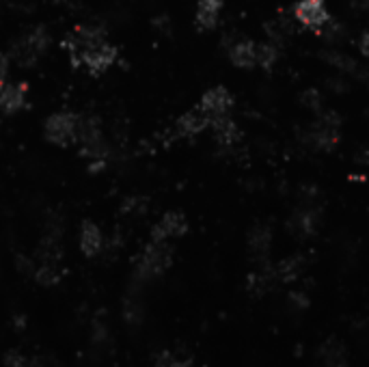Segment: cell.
Instances as JSON below:
<instances>
[{
	"label": "cell",
	"mask_w": 369,
	"mask_h": 367,
	"mask_svg": "<svg viewBox=\"0 0 369 367\" xmlns=\"http://www.w3.org/2000/svg\"><path fill=\"white\" fill-rule=\"evenodd\" d=\"M80 156L87 160V169L91 173H99L106 169L111 149L104 141V130L97 117H82L78 125V139Z\"/></svg>",
	"instance_id": "1"
},
{
	"label": "cell",
	"mask_w": 369,
	"mask_h": 367,
	"mask_svg": "<svg viewBox=\"0 0 369 367\" xmlns=\"http://www.w3.org/2000/svg\"><path fill=\"white\" fill-rule=\"evenodd\" d=\"M50 46H52L50 30L46 26H35L11 46L9 58L15 65H20V68H32V65H37L44 58Z\"/></svg>",
	"instance_id": "2"
},
{
	"label": "cell",
	"mask_w": 369,
	"mask_h": 367,
	"mask_svg": "<svg viewBox=\"0 0 369 367\" xmlns=\"http://www.w3.org/2000/svg\"><path fill=\"white\" fill-rule=\"evenodd\" d=\"M173 263V249L166 242H156L151 240L143 253L137 257V263H134V277L137 281H149L160 277L169 266Z\"/></svg>",
	"instance_id": "3"
},
{
	"label": "cell",
	"mask_w": 369,
	"mask_h": 367,
	"mask_svg": "<svg viewBox=\"0 0 369 367\" xmlns=\"http://www.w3.org/2000/svg\"><path fill=\"white\" fill-rule=\"evenodd\" d=\"M117 58H119L117 46L104 39V42H97V44L89 46L87 50H82L72 61V65H74V68L87 70L91 76H102L104 72H108L113 65L117 63Z\"/></svg>",
	"instance_id": "4"
},
{
	"label": "cell",
	"mask_w": 369,
	"mask_h": 367,
	"mask_svg": "<svg viewBox=\"0 0 369 367\" xmlns=\"http://www.w3.org/2000/svg\"><path fill=\"white\" fill-rule=\"evenodd\" d=\"M80 117L72 111H58L50 115L44 123V137L48 143L58 147H70L78 139Z\"/></svg>",
	"instance_id": "5"
},
{
	"label": "cell",
	"mask_w": 369,
	"mask_h": 367,
	"mask_svg": "<svg viewBox=\"0 0 369 367\" xmlns=\"http://www.w3.org/2000/svg\"><path fill=\"white\" fill-rule=\"evenodd\" d=\"M106 39V30L97 24H85L74 28L72 32H67L65 39H63V50L70 52V61H74L82 50H87L89 46L97 44V42H104Z\"/></svg>",
	"instance_id": "6"
},
{
	"label": "cell",
	"mask_w": 369,
	"mask_h": 367,
	"mask_svg": "<svg viewBox=\"0 0 369 367\" xmlns=\"http://www.w3.org/2000/svg\"><path fill=\"white\" fill-rule=\"evenodd\" d=\"M294 18L311 30H322L330 22V13L324 0H300L294 7Z\"/></svg>",
	"instance_id": "7"
},
{
	"label": "cell",
	"mask_w": 369,
	"mask_h": 367,
	"mask_svg": "<svg viewBox=\"0 0 369 367\" xmlns=\"http://www.w3.org/2000/svg\"><path fill=\"white\" fill-rule=\"evenodd\" d=\"M188 231V218L182 212H166L151 229V240L156 242H169L182 238Z\"/></svg>",
	"instance_id": "8"
},
{
	"label": "cell",
	"mask_w": 369,
	"mask_h": 367,
	"mask_svg": "<svg viewBox=\"0 0 369 367\" xmlns=\"http://www.w3.org/2000/svg\"><path fill=\"white\" fill-rule=\"evenodd\" d=\"M210 127V117L201 111L199 106L184 113L177 121H175V130H171L173 139H194L201 132H206Z\"/></svg>",
	"instance_id": "9"
},
{
	"label": "cell",
	"mask_w": 369,
	"mask_h": 367,
	"mask_svg": "<svg viewBox=\"0 0 369 367\" xmlns=\"http://www.w3.org/2000/svg\"><path fill=\"white\" fill-rule=\"evenodd\" d=\"M309 141L320 151H332L339 145V119H334V115H328V119H322L311 130Z\"/></svg>",
	"instance_id": "10"
},
{
	"label": "cell",
	"mask_w": 369,
	"mask_h": 367,
	"mask_svg": "<svg viewBox=\"0 0 369 367\" xmlns=\"http://www.w3.org/2000/svg\"><path fill=\"white\" fill-rule=\"evenodd\" d=\"M199 108L204 111L210 119L229 115L233 108V95L225 87H214V89L204 93V97H201V102H199Z\"/></svg>",
	"instance_id": "11"
},
{
	"label": "cell",
	"mask_w": 369,
	"mask_h": 367,
	"mask_svg": "<svg viewBox=\"0 0 369 367\" xmlns=\"http://www.w3.org/2000/svg\"><path fill=\"white\" fill-rule=\"evenodd\" d=\"M28 102V87L24 82H7L0 89V111L5 115L20 113Z\"/></svg>",
	"instance_id": "12"
},
{
	"label": "cell",
	"mask_w": 369,
	"mask_h": 367,
	"mask_svg": "<svg viewBox=\"0 0 369 367\" xmlns=\"http://www.w3.org/2000/svg\"><path fill=\"white\" fill-rule=\"evenodd\" d=\"M210 127H212V135L216 139V143L225 149L238 145L242 135H240V127L236 125V121H233L229 115H223V117H214L210 119Z\"/></svg>",
	"instance_id": "13"
},
{
	"label": "cell",
	"mask_w": 369,
	"mask_h": 367,
	"mask_svg": "<svg viewBox=\"0 0 369 367\" xmlns=\"http://www.w3.org/2000/svg\"><path fill=\"white\" fill-rule=\"evenodd\" d=\"M229 61L240 70H251L257 68L259 61V44L251 39H240L229 48Z\"/></svg>",
	"instance_id": "14"
},
{
	"label": "cell",
	"mask_w": 369,
	"mask_h": 367,
	"mask_svg": "<svg viewBox=\"0 0 369 367\" xmlns=\"http://www.w3.org/2000/svg\"><path fill=\"white\" fill-rule=\"evenodd\" d=\"M78 242H80V251L87 255V257H95L102 253L106 240H104V233L99 229L95 223L91 220H85L82 227H80V236H78Z\"/></svg>",
	"instance_id": "15"
},
{
	"label": "cell",
	"mask_w": 369,
	"mask_h": 367,
	"mask_svg": "<svg viewBox=\"0 0 369 367\" xmlns=\"http://www.w3.org/2000/svg\"><path fill=\"white\" fill-rule=\"evenodd\" d=\"M223 11V0H196L194 24L199 30H212L218 24Z\"/></svg>",
	"instance_id": "16"
},
{
	"label": "cell",
	"mask_w": 369,
	"mask_h": 367,
	"mask_svg": "<svg viewBox=\"0 0 369 367\" xmlns=\"http://www.w3.org/2000/svg\"><path fill=\"white\" fill-rule=\"evenodd\" d=\"M318 210L315 208H307V210H298L292 220H289V229L292 233H296L298 238H307V236H313L315 229H318Z\"/></svg>",
	"instance_id": "17"
},
{
	"label": "cell",
	"mask_w": 369,
	"mask_h": 367,
	"mask_svg": "<svg viewBox=\"0 0 369 367\" xmlns=\"http://www.w3.org/2000/svg\"><path fill=\"white\" fill-rule=\"evenodd\" d=\"M123 318L132 326L141 324L143 318H145V300H143L141 292H137L134 287L127 292V296L123 300Z\"/></svg>",
	"instance_id": "18"
},
{
	"label": "cell",
	"mask_w": 369,
	"mask_h": 367,
	"mask_svg": "<svg viewBox=\"0 0 369 367\" xmlns=\"http://www.w3.org/2000/svg\"><path fill=\"white\" fill-rule=\"evenodd\" d=\"M318 354H320V361L324 367H339V365L348 363L346 348L337 340H326Z\"/></svg>",
	"instance_id": "19"
},
{
	"label": "cell",
	"mask_w": 369,
	"mask_h": 367,
	"mask_svg": "<svg viewBox=\"0 0 369 367\" xmlns=\"http://www.w3.org/2000/svg\"><path fill=\"white\" fill-rule=\"evenodd\" d=\"M270 242H273V231L259 225L249 233V249L255 257H265L268 251H270Z\"/></svg>",
	"instance_id": "20"
},
{
	"label": "cell",
	"mask_w": 369,
	"mask_h": 367,
	"mask_svg": "<svg viewBox=\"0 0 369 367\" xmlns=\"http://www.w3.org/2000/svg\"><path fill=\"white\" fill-rule=\"evenodd\" d=\"M275 275H277V270H270V268H261V270L251 273V277H249V290L253 294L268 292V290H270V285H273Z\"/></svg>",
	"instance_id": "21"
},
{
	"label": "cell",
	"mask_w": 369,
	"mask_h": 367,
	"mask_svg": "<svg viewBox=\"0 0 369 367\" xmlns=\"http://www.w3.org/2000/svg\"><path fill=\"white\" fill-rule=\"evenodd\" d=\"M303 266H305L303 257H289V259H285V261L279 263L277 275L283 281H296L300 277V273H303Z\"/></svg>",
	"instance_id": "22"
},
{
	"label": "cell",
	"mask_w": 369,
	"mask_h": 367,
	"mask_svg": "<svg viewBox=\"0 0 369 367\" xmlns=\"http://www.w3.org/2000/svg\"><path fill=\"white\" fill-rule=\"evenodd\" d=\"M154 367H194L192 356H177L171 352H162L156 356Z\"/></svg>",
	"instance_id": "23"
},
{
	"label": "cell",
	"mask_w": 369,
	"mask_h": 367,
	"mask_svg": "<svg viewBox=\"0 0 369 367\" xmlns=\"http://www.w3.org/2000/svg\"><path fill=\"white\" fill-rule=\"evenodd\" d=\"M123 214H130V216H141L147 212V197L143 194H130L123 206H121Z\"/></svg>",
	"instance_id": "24"
},
{
	"label": "cell",
	"mask_w": 369,
	"mask_h": 367,
	"mask_svg": "<svg viewBox=\"0 0 369 367\" xmlns=\"http://www.w3.org/2000/svg\"><path fill=\"white\" fill-rule=\"evenodd\" d=\"M279 58V52L273 44H259V61H257V68H263V70H270L273 65L277 63Z\"/></svg>",
	"instance_id": "25"
},
{
	"label": "cell",
	"mask_w": 369,
	"mask_h": 367,
	"mask_svg": "<svg viewBox=\"0 0 369 367\" xmlns=\"http://www.w3.org/2000/svg\"><path fill=\"white\" fill-rule=\"evenodd\" d=\"M5 363H7V367H28V359L22 352H18V350L7 352Z\"/></svg>",
	"instance_id": "26"
},
{
	"label": "cell",
	"mask_w": 369,
	"mask_h": 367,
	"mask_svg": "<svg viewBox=\"0 0 369 367\" xmlns=\"http://www.w3.org/2000/svg\"><path fill=\"white\" fill-rule=\"evenodd\" d=\"M7 72H9V58L0 56V89L7 85Z\"/></svg>",
	"instance_id": "27"
},
{
	"label": "cell",
	"mask_w": 369,
	"mask_h": 367,
	"mask_svg": "<svg viewBox=\"0 0 369 367\" xmlns=\"http://www.w3.org/2000/svg\"><path fill=\"white\" fill-rule=\"evenodd\" d=\"M356 48H358L361 54L369 56V32H361V37L356 42Z\"/></svg>",
	"instance_id": "28"
},
{
	"label": "cell",
	"mask_w": 369,
	"mask_h": 367,
	"mask_svg": "<svg viewBox=\"0 0 369 367\" xmlns=\"http://www.w3.org/2000/svg\"><path fill=\"white\" fill-rule=\"evenodd\" d=\"M289 298L296 303V307H307V296L305 294H300V292H292Z\"/></svg>",
	"instance_id": "29"
},
{
	"label": "cell",
	"mask_w": 369,
	"mask_h": 367,
	"mask_svg": "<svg viewBox=\"0 0 369 367\" xmlns=\"http://www.w3.org/2000/svg\"><path fill=\"white\" fill-rule=\"evenodd\" d=\"M56 5H63V7H70L72 3H76V0H54Z\"/></svg>",
	"instance_id": "30"
},
{
	"label": "cell",
	"mask_w": 369,
	"mask_h": 367,
	"mask_svg": "<svg viewBox=\"0 0 369 367\" xmlns=\"http://www.w3.org/2000/svg\"><path fill=\"white\" fill-rule=\"evenodd\" d=\"M363 3H365V7H369V0H363Z\"/></svg>",
	"instance_id": "31"
}]
</instances>
